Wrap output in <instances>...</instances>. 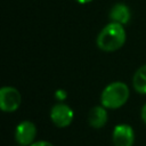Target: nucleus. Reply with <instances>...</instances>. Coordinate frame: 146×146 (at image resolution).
Masks as SVG:
<instances>
[{"label":"nucleus","instance_id":"nucleus-1","mask_svg":"<svg viewBox=\"0 0 146 146\" xmlns=\"http://www.w3.org/2000/svg\"><path fill=\"white\" fill-rule=\"evenodd\" d=\"M127 40L124 25L115 22L106 24L97 34L96 44L105 52H113L123 47Z\"/></svg>","mask_w":146,"mask_h":146},{"label":"nucleus","instance_id":"nucleus-2","mask_svg":"<svg viewBox=\"0 0 146 146\" xmlns=\"http://www.w3.org/2000/svg\"><path fill=\"white\" fill-rule=\"evenodd\" d=\"M130 97V89L122 81H113L100 92V104L107 110H117L125 105Z\"/></svg>","mask_w":146,"mask_h":146},{"label":"nucleus","instance_id":"nucleus-3","mask_svg":"<svg viewBox=\"0 0 146 146\" xmlns=\"http://www.w3.org/2000/svg\"><path fill=\"white\" fill-rule=\"evenodd\" d=\"M50 120L57 128H66L74 120V111L64 102H58L50 108Z\"/></svg>","mask_w":146,"mask_h":146},{"label":"nucleus","instance_id":"nucleus-4","mask_svg":"<svg viewBox=\"0 0 146 146\" xmlns=\"http://www.w3.org/2000/svg\"><path fill=\"white\" fill-rule=\"evenodd\" d=\"M22 95L15 87L5 86L0 89V108L2 112L13 113L19 108Z\"/></svg>","mask_w":146,"mask_h":146},{"label":"nucleus","instance_id":"nucleus-5","mask_svg":"<svg viewBox=\"0 0 146 146\" xmlns=\"http://www.w3.org/2000/svg\"><path fill=\"white\" fill-rule=\"evenodd\" d=\"M36 132V125L30 120H24L19 122L15 128V141L19 146H30L35 141Z\"/></svg>","mask_w":146,"mask_h":146},{"label":"nucleus","instance_id":"nucleus-6","mask_svg":"<svg viewBox=\"0 0 146 146\" xmlns=\"http://www.w3.org/2000/svg\"><path fill=\"white\" fill-rule=\"evenodd\" d=\"M135 131L131 125L127 123L116 124L112 131V143L114 146H133Z\"/></svg>","mask_w":146,"mask_h":146},{"label":"nucleus","instance_id":"nucleus-7","mask_svg":"<svg viewBox=\"0 0 146 146\" xmlns=\"http://www.w3.org/2000/svg\"><path fill=\"white\" fill-rule=\"evenodd\" d=\"M88 123L90 127L95 128V129H100L106 125L107 121H108V113H107V108L104 107L102 104L100 105H96L94 106L89 113H88Z\"/></svg>","mask_w":146,"mask_h":146},{"label":"nucleus","instance_id":"nucleus-8","mask_svg":"<svg viewBox=\"0 0 146 146\" xmlns=\"http://www.w3.org/2000/svg\"><path fill=\"white\" fill-rule=\"evenodd\" d=\"M108 17H110L111 22H115V23L125 25L130 22L131 11H130V8L128 7V5H125L123 2H117L111 7V9L108 11Z\"/></svg>","mask_w":146,"mask_h":146},{"label":"nucleus","instance_id":"nucleus-9","mask_svg":"<svg viewBox=\"0 0 146 146\" xmlns=\"http://www.w3.org/2000/svg\"><path fill=\"white\" fill-rule=\"evenodd\" d=\"M132 87L140 95H146V64L137 68L132 76Z\"/></svg>","mask_w":146,"mask_h":146},{"label":"nucleus","instance_id":"nucleus-10","mask_svg":"<svg viewBox=\"0 0 146 146\" xmlns=\"http://www.w3.org/2000/svg\"><path fill=\"white\" fill-rule=\"evenodd\" d=\"M54 97H55V99L57 102H64L67 98V92L64 89H57L54 92Z\"/></svg>","mask_w":146,"mask_h":146},{"label":"nucleus","instance_id":"nucleus-11","mask_svg":"<svg viewBox=\"0 0 146 146\" xmlns=\"http://www.w3.org/2000/svg\"><path fill=\"white\" fill-rule=\"evenodd\" d=\"M30 146H54V145L48 140H36Z\"/></svg>","mask_w":146,"mask_h":146},{"label":"nucleus","instance_id":"nucleus-12","mask_svg":"<svg viewBox=\"0 0 146 146\" xmlns=\"http://www.w3.org/2000/svg\"><path fill=\"white\" fill-rule=\"evenodd\" d=\"M140 117H141L143 122H144L145 125H146V103L143 105V107H141V110H140Z\"/></svg>","mask_w":146,"mask_h":146},{"label":"nucleus","instance_id":"nucleus-13","mask_svg":"<svg viewBox=\"0 0 146 146\" xmlns=\"http://www.w3.org/2000/svg\"><path fill=\"white\" fill-rule=\"evenodd\" d=\"M78 3H81V5H86V3H89V2H91L92 0H75Z\"/></svg>","mask_w":146,"mask_h":146},{"label":"nucleus","instance_id":"nucleus-14","mask_svg":"<svg viewBox=\"0 0 146 146\" xmlns=\"http://www.w3.org/2000/svg\"><path fill=\"white\" fill-rule=\"evenodd\" d=\"M18 146H19V145H18Z\"/></svg>","mask_w":146,"mask_h":146}]
</instances>
